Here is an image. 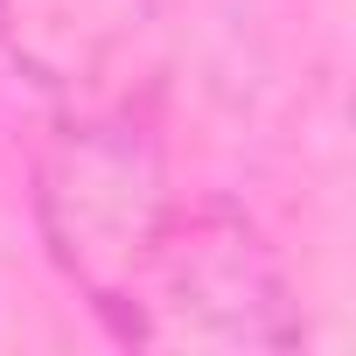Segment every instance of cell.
<instances>
[{
    "label": "cell",
    "instance_id": "2",
    "mask_svg": "<svg viewBox=\"0 0 356 356\" xmlns=\"http://www.w3.org/2000/svg\"><path fill=\"white\" fill-rule=\"evenodd\" d=\"M0 49L63 112L140 119L168 70L161 0H0Z\"/></svg>",
    "mask_w": 356,
    "mask_h": 356
},
{
    "label": "cell",
    "instance_id": "1",
    "mask_svg": "<svg viewBox=\"0 0 356 356\" xmlns=\"http://www.w3.org/2000/svg\"><path fill=\"white\" fill-rule=\"evenodd\" d=\"M56 266L119 342L293 349L300 314L266 238L217 196L175 189L140 119L63 112L35 161Z\"/></svg>",
    "mask_w": 356,
    "mask_h": 356
}]
</instances>
